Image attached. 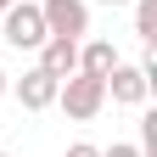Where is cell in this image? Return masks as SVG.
Returning <instances> with one entry per match:
<instances>
[{
  "instance_id": "cell-1",
  "label": "cell",
  "mask_w": 157,
  "mask_h": 157,
  "mask_svg": "<svg viewBox=\"0 0 157 157\" xmlns=\"http://www.w3.org/2000/svg\"><path fill=\"white\" fill-rule=\"evenodd\" d=\"M56 107H62L73 124H90V118L107 107V84L90 78V73H67L62 84H56Z\"/></svg>"
},
{
  "instance_id": "cell-2",
  "label": "cell",
  "mask_w": 157,
  "mask_h": 157,
  "mask_svg": "<svg viewBox=\"0 0 157 157\" xmlns=\"http://www.w3.org/2000/svg\"><path fill=\"white\" fill-rule=\"evenodd\" d=\"M0 39H6L11 51H39L45 45V17H39V0H17V6L0 11Z\"/></svg>"
},
{
  "instance_id": "cell-3",
  "label": "cell",
  "mask_w": 157,
  "mask_h": 157,
  "mask_svg": "<svg viewBox=\"0 0 157 157\" xmlns=\"http://www.w3.org/2000/svg\"><path fill=\"white\" fill-rule=\"evenodd\" d=\"M39 17L51 39H90V0H39Z\"/></svg>"
},
{
  "instance_id": "cell-4",
  "label": "cell",
  "mask_w": 157,
  "mask_h": 157,
  "mask_svg": "<svg viewBox=\"0 0 157 157\" xmlns=\"http://www.w3.org/2000/svg\"><path fill=\"white\" fill-rule=\"evenodd\" d=\"M101 84H107V101H112V107H146V95H151L146 73L135 67V62H118V67L101 78Z\"/></svg>"
},
{
  "instance_id": "cell-5",
  "label": "cell",
  "mask_w": 157,
  "mask_h": 157,
  "mask_svg": "<svg viewBox=\"0 0 157 157\" xmlns=\"http://www.w3.org/2000/svg\"><path fill=\"white\" fill-rule=\"evenodd\" d=\"M17 101H23V112H45V107H56V78L45 73V67H23V78H17Z\"/></svg>"
},
{
  "instance_id": "cell-6",
  "label": "cell",
  "mask_w": 157,
  "mask_h": 157,
  "mask_svg": "<svg viewBox=\"0 0 157 157\" xmlns=\"http://www.w3.org/2000/svg\"><path fill=\"white\" fill-rule=\"evenodd\" d=\"M124 56H118L112 39H78V73H90V78H107Z\"/></svg>"
},
{
  "instance_id": "cell-7",
  "label": "cell",
  "mask_w": 157,
  "mask_h": 157,
  "mask_svg": "<svg viewBox=\"0 0 157 157\" xmlns=\"http://www.w3.org/2000/svg\"><path fill=\"white\" fill-rule=\"evenodd\" d=\"M39 67L62 84L67 73H78V45H73V39H45V45H39Z\"/></svg>"
},
{
  "instance_id": "cell-8",
  "label": "cell",
  "mask_w": 157,
  "mask_h": 157,
  "mask_svg": "<svg viewBox=\"0 0 157 157\" xmlns=\"http://www.w3.org/2000/svg\"><path fill=\"white\" fill-rule=\"evenodd\" d=\"M129 6H135V39L151 51L157 45V0H129Z\"/></svg>"
},
{
  "instance_id": "cell-9",
  "label": "cell",
  "mask_w": 157,
  "mask_h": 157,
  "mask_svg": "<svg viewBox=\"0 0 157 157\" xmlns=\"http://www.w3.org/2000/svg\"><path fill=\"white\" fill-rule=\"evenodd\" d=\"M62 157H101V146H90V140H73Z\"/></svg>"
},
{
  "instance_id": "cell-10",
  "label": "cell",
  "mask_w": 157,
  "mask_h": 157,
  "mask_svg": "<svg viewBox=\"0 0 157 157\" xmlns=\"http://www.w3.org/2000/svg\"><path fill=\"white\" fill-rule=\"evenodd\" d=\"M101 157H140V146H129V140H112Z\"/></svg>"
},
{
  "instance_id": "cell-11",
  "label": "cell",
  "mask_w": 157,
  "mask_h": 157,
  "mask_svg": "<svg viewBox=\"0 0 157 157\" xmlns=\"http://www.w3.org/2000/svg\"><path fill=\"white\" fill-rule=\"evenodd\" d=\"M6 90H11V73H6V67H0V95H6Z\"/></svg>"
},
{
  "instance_id": "cell-12",
  "label": "cell",
  "mask_w": 157,
  "mask_h": 157,
  "mask_svg": "<svg viewBox=\"0 0 157 157\" xmlns=\"http://www.w3.org/2000/svg\"><path fill=\"white\" fill-rule=\"evenodd\" d=\"M95 6H129V0H95Z\"/></svg>"
},
{
  "instance_id": "cell-13",
  "label": "cell",
  "mask_w": 157,
  "mask_h": 157,
  "mask_svg": "<svg viewBox=\"0 0 157 157\" xmlns=\"http://www.w3.org/2000/svg\"><path fill=\"white\" fill-rule=\"evenodd\" d=\"M6 6H17V0H0V11H6Z\"/></svg>"
},
{
  "instance_id": "cell-14",
  "label": "cell",
  "mask_w": 157,
  "mask_h": 157,
  "mask_svg": "<svg viewBox=\"0 0 157 157\" xmlns=\"http://www.w3.org/2000/svg\"><path fill=\"white\" fill-rule=\"evenodd\" d=\"M0 157H11V151H0Z\"/></svg>"
}]
</instances>
